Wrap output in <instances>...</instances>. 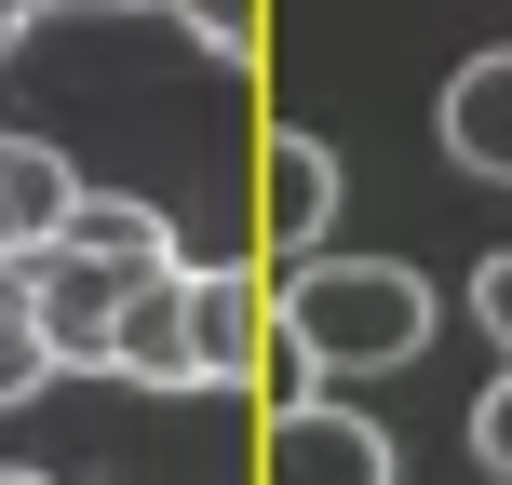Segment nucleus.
<instances>
[{
	"label": "nucleus",
	"instance_id": "423d86ee",
	"mask_svg": "<svg viewBox=\"0 0 512 485\" xmlns=\"http://www.w3.org/2000/svg\"><path fill=\"white\" fill-rule=\"evenodd\" d=\"M68 203H81V176H68V149H41V135H0V256H41L54 230H68Z\"/></svg>",
	"mask_w": 512,
	"mask_h": 485
},
{
	"label": "nucleus",
	"instance_id": "6e6552de",
	"mask_svg": "<svg viewBox=\"0 0 512 485\" xmlns=\"http://www.w3.org/2000/svg\"><path fill=\"white\" fill-rule=\"evenodd\" d=\"M445 149H459L472 176H512V41L445 81Z\"/></svg>",
	"mask_w": 512,
	"mask_h": 485
},
{
	"label": "nucleus",
	"instance_id": "f03ea898",
	"mask_svg": "<svg viewBox=\"0 0 512 485\" xmlns=\"http://www.w3.org/2000/svg\"><path fill=\"white\" fill-rule=\"evenodd\" d=\"M135 283H162V270H135V256H95V243H68V230H54L41 256H27V297H41L54 378H68V364H95V378H108V337H122Z\"/></svg>",
	"mask_w": 512,
	"mask_h": 485
},
{
	"label": "nucleus",
	"instance_id": "f257e3e1",
	"mask_svg": "<svg viewBox=\"0 0 512 485\" xmlns=\"http://www.w3.org/2000/svg\"><path fill=\"white\" fill-rule=\"evenodd\" d=\"M270 337L310 378H391L432 351V283L405 256H297V283L270 297Z\"/></svg>",
	"mask_w": 512,
	"mask_h": 485
},
{
	"label": "nucleus",
	"instance_id": "7ed1b4c3",
	"mask_svg": "<svg viewBox=\"0 0 512 485\" xmlns=\"http://www.w3.org/2000/svg\"><path fill=\"white\" fill-rule=\"evenodd\" d=\"M256 485H391V432L351 418L337 391H297L270 418V445H256Z\"/></svg>",
	"mask_w": 512,
	"mask_h": 485
},
{
	"label": "nucleus",
	"instance_id": "4468645a",
	"mask_svg": "<svg viewBox=\"0 0 512 485\" xmlns=\"http://www.w3.org/2000/svg\"><path fill=\"white\" fill-rule=\"evenodd\" d=\"M0 485H54V472H14V459H0Z\"/></svg>",
	"mask_w": 512,
	"mask_h": 485
},
{
	"label": "nucleus",
	"instance_id": "9d476101",
	"mask_svg": "<svg viewBox=\"0 0 512 485\" xmlns=\"http://www.w3.org/2000/svg\"><path fill=\"white\" fill-rule=\"evenodd\" d=\"M203 54H256V0H176Z\"/></svg>",
	"mask_w": 512,
	"mask_h": 485
},
{
	"label": "nucleus",
	"instance_id": "9b49d317",
	"mask_svg": "<svg viewBox=\"0 0 512 485\" xmlns=\"http://www.w3.org/2000/svg\"><path fill=\"white\" fill-rule=\"evenodd\" d=\"M472 459L512 485V364H499V391H486V405H472Z\"/></svg>",
	"mask_w": 512,
	"mask_h": 485
},
{
	"label": "nucleus",
	"instance_id": "2eb2a0df",
	"mask_svg": "<svg viewBox=\"0 0 512 485\" xmlns=\"http://www.w3.org/2000/svg\"><path fill=\"white\" fill-rule=\"evenodd\" d=\"M0 54H14V0H0Z\"/></svg>",
	"mask_w": 512,
	"mask_h": 485
},
{
	"label": "nucleus",
	"instance_id": "0eeeda50",
	"mask_svg": "<svg viewBox=\"0 0 512 485\" xmlns=\"http://www.w3.org/2000/svg\"><path fill=\"white\" fill-rule=\"evenodd\" d=\"M108 378H135V391H203V378H189V270L135 283L122 337H108Z\"/></svg>",
	"mask_w": 512,
	"mask_h": 485
},
{
	"label": "nucleus",
	"instance_id": "ddd939ff",
	"mask_svg": "<svg viewBox=\"0 0 512 485\" xmlns=\"http://www.w3.org/2000/svg\"><path fill=\"white\" fill-rule=\"evenodd\" d=\"M14 14H149V0H14Z\"/></svg>",
	"mask_w": 512,
	"mask_h": 485
},
{
	"label": "nucleus",
	"instance_id": "39448f33",
	"mask_svg": "<svg viewBox=\"0 0 512 485\" xmlns=\"http://www.w3.org/2000/svg\"><path fill=\"white\" fill-rule=\"evenodd\" d=\"M256 337H270L256 270H189V378H203V391H243L256 378Z\"/></svg>",
	"mask_w": 512,
	"mask_h": 485
},
{
	"label": "nucleus",
	"instance_id": "20e7f679",
	"mask_svg": "<svg viewBox=\"0 0 512 485\" xmlns=\"http://www.w3.org/2000/svg\"><path fill=\"white\" fill-rule=\"evenodd\" d=\"M324 216H337V149H324V135H270V149H256V243L310 256Z\"/></svg>",
	"mask_w": 512,
	"mask_h": 485
},
{
	"label": "nucleus",
	"instance_id": "f8f14e48",
	"mask_svg": "<svg viewBox=\"0 0 512 485\" xmlns=\"http://www.w3.org/2000/svg\"><path fill=\"white\" fill-rule=\"evenodd\" d=\"M472 324L512 351V256H486V270H472Z\"/></svg>",
	"mask_w": 512,
	"mask_h": 485
},
{
	"label": "nucleus",
	"instance_id": "1a4fd4ad",
	"mask_svg": "<svg viewBox=\"0 0 512 485\" xmlns=\"http://www.w3.org/2000/svg\"><path fill=\"white\" fill-rule=\"evenodd\" d=\"M54 378V337H41V297H27V270L0 256V405H27V391Z\"/></svg>",
	"mask_w": 512,
	"mask_h": 485
}]
</instances>
